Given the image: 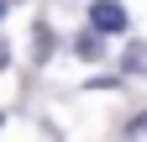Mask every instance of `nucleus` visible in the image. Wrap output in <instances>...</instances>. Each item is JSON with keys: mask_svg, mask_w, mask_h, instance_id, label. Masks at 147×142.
Returning a JSON list of instances; mask_svg holds the SVG:
<instances>
[{"mask_svg": "<svg viewBox=\"0 0 147 142\" xmlns=\"http://www.w3.org/2000/svg\"><path fill=\"white\" fill-rule=\"evenodd\" d=\"M126 68H131V74H147V42H137L126 53Z\"/></svg>", "mask_w": 147, "mask_h": 142, "instance_id": "f03ea898", "label": "nucleus"}, {"mask_svg": "<svg viewBox=\"0 0 147 142\" xmlns=\"http://www.w3.org/2000/svg\"><path fill=\"white\" fill-rule=\"evenodd\" d=\"M79 58H100V32H84L79 37Z\"/></svg>", "mask_w": 147, "mask_h": 142, "instance_id": "7ed1b4c3", "label": "nucleus"}, {"mask_svg": "<svg viewBox=\"0 0 147 142\" xmlns=\"http://www.w3.org/2000/svg\"><path fill=\"white\" fill-rule=\"evenodd\" d=\"M131 132H147V116H137V121H131Z\"/></svg>", "mask_w": 147, "mask_h": 142, "instance_id": "39448f33", "label": "nucleus"}, {"mask_svg": "<svg viewBox=\"0 0 147 142\" xmlns=\"http://www.w3.org/2000/svg\"><path fill=\"white\" fill-rule=\"evenodd\" d=\"M0 16H5V0H0Z\"/></svg>", "mask_w": 147, "mask_h": 142, "instance_id": "423d86ee", "label": "nucleus"}, {"mask_svg": "<svg viewBox=\"0 0 147 142\" xmlns=\"http://www.w3.org/2000/svg\"><path fill=\"white\" fill-rule=\"evenodd\" d=\"M5 63H11V47H5V42H0V68H5Z\"/></svg>", "mask_w": 147, "mask_h": 142, "instance_id": "20e7f679", "label": "nucleus"}, {"mask_svg": "<svg viewBox=\"0 0 147 142\" xmlns=\"http://www.w3.org/2000/svg\"><path fill=\"white\" fill-rule=\"evenodd\" d=\"M89 26H95L100 37H116V32L131 26V16H126L121 0H95V5H89Z\"/></svg>", "mask_w": 147, "mask_h": 142, "instance_id": "f257e3e1", "label": "nucleus"}]
</instances>
